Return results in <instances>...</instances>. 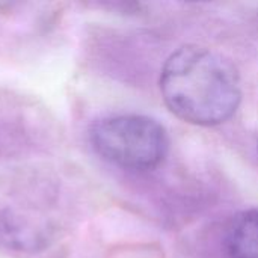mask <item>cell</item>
I'll use <instances>...</instances> for the list:
<instances>
[{
	"label": "cell",
	"mask_w": 258,
	"mask_h": 258,
	"mask_svg": "<svg viewBox=\"0 0 258 258\" xmlns=\"http://www.w3.org/2000/svg\"><path fill=\"white\" fill-rule=\"evenodd\" d=\"M160 91L169 110L195 125H219L228 121L242 98L234 63L201 45H183L165 62Z\"/></svg>",
	"instance_id": "1"
},
{
	"label": "cell",
	"mask_w": 258,
	"mask_h": 258,
	"mask_svg": "<svg viewBox=\"0 0 258 258\" xmlns=\"http://www.w3.org/2000/svg\"><path fill=\"white\" fill-rule=\"evenodd\" d=\"M89 142L101 159L135 172L156 169L169 151L165 127L154 118L136 113L97 119L89 128Z\"/></svg>",
	"instance_id": "2"
},
{
	"label": "cell",
	"mask_w": 258,
	"mask_h": 258,
	"mask_svg": "<svg viewBox=\"0 0 258 258\" xmlns=\"http://www.w3.org/2000/svg\"><path fill=\"white\" fill-rule=\"evenodd\" d=\"M224 249L228 258H258V209L243 210L231 219Z\"/></svg>",
	"instance_id": "3"
}]
</instances>
